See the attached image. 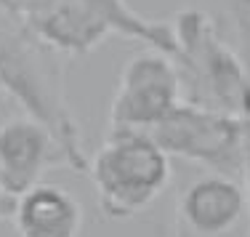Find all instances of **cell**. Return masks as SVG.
<instances>
[{
  "instance_id": "6",
  "label": "cell",
  "mask_w": 250,
  "mask_h": 237,
  "mask_svg": "<svg viewBox=\"0 0 250 237\" xmlns=\"http://www.w3.org/2000/svg\"><path fill=\"white\" fill-rule=\"evenodd\" d=\"M181 102V80L173 59L154 48L139 51L120 72L106 123L109 128L152 131Z\"/></svg>"
},
{
  "instance_id": "5",
  "label": "cell",
  "mask_w": 250,
  "mask_h": 237,
  "mask_svg": "<svg viewBox=\"0 0 250 237\" xmlns=\"http://www.w3.org/2000/svg\"><path fill=\"white\" fill-rule=\"evenodd\" d=\"M149 133L170 157L192 160L210 173H242V117L181 102Z\"/></svg>"
},
{
  "instance_id": "4",
  "label": "cell",
  "mask_w": 250,
  "mask_h": 237,
  "mask_svg": "<svg viewBox=\"0 0 250 237\" xmlns=\"http://www.w3.org/2000/svg\"><path fill=\"white\" fill-rule=\"evenodd\" d=\"M85 173L101 216L117 221L144 213L173 179L170 155L136 128H109Z\"/></svg>"
},
{
  "instance_id": "10",
  "label": "cell",
  "mask_w": 250,
  "mask_h": 237,
  "mask_svg": "<svg viewBox=\"0 0 250 237\" xmlns=\"http://www.w3.org/2000/svg\"><path fill=\"white\" fill-rule=\"evenodd\" d=\"M14 208H16V197H14V194H8L3 187H0V221H11Z\"/></svg>"
},
{
  "instance_id": "3",
  "label": "cell",
  "mask_w": 250,
  "mask_h": 237,
  "mask_svg": "<svg viewBox=\"0 0 250 237\" xmlns=\"http://www.w3.org/2000/svg\"><path fill=\"white\" fill-rule=\"evenodd\" d=\"M176 38L173 64L181 80L184 102L226 112L250 115V75L237 48L221 35L218 19L200 8H184L170 19Z\"/></svg>"
},
{
  "instance_id": "9",
  "label": "cell",
  "mask_w": 250,
  "mask_h": 237,
  "mask_svg": "<svg viewBox=\"0 0 250 237\" xmlns=\"http://www.w3.org/2000/svg\"><path fill=\"white\" fill-rule=\"evenodd\" d=\"M11 224L19 237H80L85 216L69 189L40 181L16 197Z\"/></svg>"
},
{
  "instance_id": "1",
  "label": "cell",
  "mask_w": 250,
  "mask_h": 237,
  "mask_svg": "<svg viewBox=\"0 0 250 237\" xmlns=\"http://www.w3.org/2000/svg\"><path fill=\"white\" fill-rule=\"evenodd\" d=\"M0 88L59 139L69 171L85 173L88 157L80 126L67 99V56L32 32L0 3Z\"/></svg>"
},
{
  "instance_id": "8",
  "label": "cell",
  "mask_w": 250,
  "mask_h": 237,
  "mask_svg": "<svg viewBox=\"0 0 250 237\" xmlns=\"http://www.w3.org/2000/svg\"><path fill=\"white\" fill-rule=\"evenodd\" d=\"M248 216V192L237 176L210 173L178 194L176 237H229Z\"/></svg>"
},
{
  "instance_id": "7",
  "label": "cell",
  "mask_w": 250,
  "mask_h": 237,
  "mask_svg": "<svg viewBox=\"0 0 250 237\" xmlns=\"http://www.w3.org/2000/svg\"><path fill=\"white\" fill-rule=\"evenodd\" d=\"M59 165L69 168V157L40 120L21 115L0 123V187L8 194H24Z\"/></svg>"
},
{
  "instance_id": "2",
  "label": "cell",
  "mask_w": 250,
  "mask_h": 237,
  "mask_svg": "<svg viewBox=\"0 0 250 237\" xmlns=\"http://www.w3.org/2000/svg\"><path fill=\"white\" fill-rule=\"evenodd\" d=\"M14 16L67 59L96 51L109 35H125L173 56L170 19H144L125 0H0Z\"/></svg>"
}]
</instances>
